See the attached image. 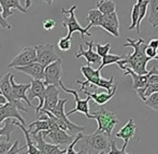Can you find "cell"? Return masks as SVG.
Here are the masks:
<instances>
[{"label": "cell", "mask_w": 158, "mask_h": 154, "mask_svg": "<svg viewBox=\"0 0 158 154\" xmlns=\"http://www.w3.org/2000/svg\"><path fill=\"white\" fill-rule=\"evenodd\" d=\"M42 2H45L46 4H48V6H52V4H53V1L54 0H41Z\"/></svg>", "instance_id": "42"}, {"label": "cell", "mask_w": 158, "mask_h": 154, "mask_svg": "<svg viewBox=\"0 0 158 154\" xmlns=\"http://www.w3.org/2000/svg\"><path fill=\"white\" fill-rule=\"evenodd\" d=\"M124 57L122 55H115V54H106V56L102 57V61H101V64L99 66V70H101L102 68H104L106 66H110L112 64H116L118 61L123 59Z\"/></svg>", "instance_id": "28"}, {"label": "cell", "mask_w": 158, "mask_h": 154, "mask_svg": "<svg viewBox=\"0 0 158 154\" xmlns=\"http://www.w3.org/2000/svg\"><path fill=\"white\" fill-rule=\"evenodd\" d=\"M31 86L29 88V93H28V98L31 101L35 98L39 99V106L35 108V112L37 114L40 112L44 105V95H45V88L46 84L44 83L43 80H37V79H31Z\"/></svg>", "instance_id": "12"}, {"label": "cell", "mask_w": 158, "mask_h": 154, "mask_svg": "<svg viewBox=\"0 0 158 154\" xmlns=\"http://www.w3.org/2000/svg\"><path fill=\"white\" fill-rule=\"evenodd\" d=\"M58 49L63 52H67L71 49L72 46V37H69V36H66V37H63L58 40Z\"/></svg>", "instance_id": "31"}, {"label": "cell", "mask_w": 158, "mask_h": 154, "mask_svg": "<svg viewBox=\"0 0 158 154\" xmlns=\"http://www.w3.org/2000/svg\"><path fill=\"white\" fill-rule=\"evenodd\" d=\"M13 144L11 143L10 141L8 140H3V141H0V154H6V153H9L10 151L11 147Z\"/></svg>", "instance_id": "36"}, {"label": "cell", "mask_w": 158, "mask_h": 154, "mask_svg": "<svg viewBox=\"0 0 158 154\" xmlns=\"http://www.w3.org/2000/svg\"><path fill=\"white\" fill-rule=\"evenodd\" d=\"M154 73H158V68L154 66L148 73L145 75H139L135 72L131 68L127 67L125 69L124 75H130L132 79V88L133 90H139V88H146V86L150 84V77Z\"/></svg>", "instance_id": "10"}, {"label": "cell", "mask_w": 158, "mask_h": 154, "mask_svg": "<svg viewBox=\"0 0 158 154\" xmlns=\"http://www.w3.org/2000/svg\"><path fill=\"white\" fill-rule=\"evenodd\" d=\"M56 26V22L52 19H44L43 23H42V27H43L44 30L46 31H51L53 30Z\"/></svg>", "instance_id": "35"}, {"label": "cell", "mask_w": 158, "mask_h": 154, "mask_svg": "<svg viewBox=\"0 0 158 154\" xmlns=\"http://www.w3.org/2000/svg\"><path fill=\"white\" fill-rule=\"evenodd\" d=\"M15 78L13 75H11V84H12V91H13V95L16 99L19 100H24L25 104L27 106H32L31 101L28 98V94L27 92L29 91L30 86H31V83L28 84H17L15 82Z\"/></svg>", "instance_id": "19"}, {"label": "cell", "mask_w": 158, "mask_h": 154, "mask_svg": "<svg viewBox=\"0 0 158 154\" xmlns=\"http://www.w3.org/2000/svg\"><path fill=\"white\" fill-rule=\"evenodd\" d=\"M111 137L103 131L96 130L92 135L83 134L82 140L88 146L90 154H110Z\"/></svg>", "instance_id": "2"}, {"label": "cell", "mask_w": 158, "mask_h": 154, "mask_svg": "<svg viewBox=\"0 0 158 154\" xmlns=\"http://www.w3.org/2000/svg\"><path fill=\"white\" fill-rule=\"evenodd\" d=\"M90 119H94L97 121V130L103 131L110 137L112 136L113 129L119 123L116 114L112 111L106 110V108H103V106L98 111H94V112L90 113Z\"/></svg>", "instance_id": "3"}, {"label": "cell", "mask_w": 158, "mask_h": 154, "mask_svg": "<svg viewBox=\"0 0 158 154\" xmlns=\"http://www.w3.org/2000/svg\"><path fill=\"white\" fill-rule=\"evenodd\" d=\"M30 6H31V0H26V10H27V9H29L30 8Z\"/></svg>", "instance_id": "43"}, {"label": "cell", "mask_w": 158, "mask_h": 154, "mask_svg": "<svg viewBox=\"0 0 158 154\" xmlns=\"http://www.w3.org/2000/svg\"><path fill=\"white\" fill-rule=\"evenodd\" d=\"M95 48H96V52H97L101 57H103V56H106V54H109V52H110L111 43H106V44L96 43Z\"/></svg>", "instance_id": "32"}, {"label": "cell", "mask_w": 158, "mask_h": 154, "mask_svg": "<svg viewBox=\"0 0 158 154\" xmlns=\"http://www.w3.org/2000/svg\"><path fill=\"white\" fill-rule=\"evenodd\" d=\"M16 127H19V126H17V124H16V121L12 120V118H8V119H6V120H4L3 127H0V137H2V136H3V137L6 138V140L10 141L11 134L15 130V128H16Z\"/></svg>", "instance_id": "24"}, {"label": "cell", "mask_w": 158, "mask_h": 154, "mask_svg": "<svg viewBox=\"0 0 158 154\" xmlns=\"http://www.w3.org/2000/svg\"><path fill=\"white\" fill-rule=\"evenodd\" d=\"M19 109L15 106L14 104L8 101L6 104H4L3 106L0 107V125L2 122L8 118H14L15 120H19L22 124L26 125V122L24 120V118L22 117V114L19 113Z\"/></svg>", "instance_id": "18"}, {"label": "cell", "mask_w": 158, "mask_h": 154, "mask_svg": "<svg viewBox=\"0 0 158 154\" xmlns=\"http://www.w3.org/2000/svg\"><path fill=\"white\" fill-rule=\"evenodd\" d=\"M135 129H137V126H135V123L133 121V119H129L128 122L123 128H121V130H118L116 134H115V137L119 138V139L124 140V144L122 147V151H123L124 154L127 153L126 148L128 146L129 141L133 138L135 134Z\"/></svg>", "instance_id": "14"}, {"label": "cell", "mask_w": 158, "mask_h": 154, "mask_svg": "<svg viewBox=\"0 0 158 154\" xmlns=\"http://www.w3.org/2000/svg\"><path fill=\"white\" fill-rule=\"evenodd\" d=\"M145 53L151 59L153 58H156V56H158V49H155V48H152V46L148 45L145 50Z\"/></svg>", "instance_id": "39"}, {"label": "cell", "mask_w": 158, "mask_h": 154, "mask_svg": "<svg viewBox=\"0 0 158 154\" xmlns=\"http://www.w3.org/2000/svg\"><path fill=\"white\" fill-rule=\"evenodd\" d=\"M156 92H158V82H156V83H150L146 86L145 93H144V98L146 99L148 96H151L153 93H156Z\"/></svg>", "instance_id": "34"}, {"label": "cell", "mask_w": 158, "mask_h": 154, "mask_svg": "<svg viewBox=\"0 0 158 154\" xmlns=\"http://www.w3.org/2000/svg\"><path fill=\"white\" fill-rule=\"evenodd\" d=\"M33 62H37V48L35 46H27V48H24L19 51V54L8 65V68L26 66V65H29Z\"/></svg>", "instance_id": "6"}, {"label": "cell", "mask_w": 158, "mask_h": 154, "mask_svg": "<svg viewBox=\"0 0 158 154\" xmlns=\"http://www.w3.org/2000/svg\"><path fill=\"white\" fill-rule=\"evenodd\" d=\"M77 4H73V6L69 9H64V8L61 9V13L66 15V16H64V19L63 21V26L68 29V35L67 36L72 37L73 32L79 31V32L81 33V38L84 40L85 36L90 37L92 33L88 31V29L86 27L85 28L82 27V26L80 25L79 22H77V16H75V10H77Z\"/></svg>", "instance_id": "4"}, {"label": "cell", "mask_w": 158, "mask_h": 154, "mask_svg": "<svg viewBox=\"0 0 158 154\" xmlns=\"http://www.w3.org/2000/svg\"><path fill=\"white\" fill-rule=\"evenodd\" d=\"M139 13H140V2L137 1V3H135L131 8V13H130V19H131V24L128 26L129 30L135 29L138 24V19H139Z\"/></svg>", "instance_id": "27"}, {"label": "cell", "mask_w": 158, "mask_h": 154, "mask_svg": "<svg viewBox=\"0 0 158 154\" xmlns=\"http://www.w3.org/2000/svg\"><path fill=\"white\" fill-rule=\"evenodd\" d=\"M116 91H117V84L115 83V85H114V88H113L112 92L98 93L97 91H95V92L90 93V92H88L87 90H83L82 92L85 94V95L90 96V97H92V99H94V101L98 105V106L102 107L103 105H106V102H108L109 100L111 99V98L114 97L115 94H116Z\"/></svg>", "instance_id": "20"}, {"label": "cell", "mask_w": 158, "mask_h": 154, "mask_svg": "<svg viewBox=\"0 0 158 154\" xmlns=\"http://www.w3.org/2000/svg\"><path fill=\"white\" fill-rule=\"evenodd\" d=\"M85 43H86V45L88 46V49L87 50H84L83 45H80L79 51L75 53V57H77V58L85 57L88 65H95V64H98V62H101L102 57L100 56L97 52H94V50H93V48L95 46L94 40H90L89 42H85Z\"/></svg>", "instance_id": "13"}, {"label": "cell", "mask_w": 158, "mask_h": 154, "mask_svg": "<svg viewBox=\"0 0 158 154\" xmlns=\"http://www.w3.org/2000/svg\"><path fill=\"white\" fill-rule=\"evenodd\" d=\"M2 13H3V10H2L1 3H0V26H1L3 29L10 30L11 28H12V26H11V24H9L8 22H6V19H4Z\"/></svg>", "instance_id": "37"}, {"label": "cell", "mask_w": 158, "mask_h": 154, "mask_svg": "<svg viewBox=\"0 0 158 154\" xmlns=\"http://www.w3.org/2000/svg\"><path fill=\"white\" fill-rule=\"evenodd\" d=\"M82 137H83V133H79V134H77V137L74 138V140H73V141L71 142V143L66 148V153L67 154H77V151L74 150V147L77 146V142H79V140L81 139Z\"/></svg>", "instance_id": "33"}, {"label": "cell", "mask_w": 158, "mask_h": 154, "mask_svg": "<svg viewBox=\"0 0 158 154\" xmlns=\"http://www.w3.org/2000/svg\"><path fill=\"white\" fill-rule=\"evenodd\" d=\"M148 45L152 46V48L158 49V39H157V38H154V39L150 40V42H148Z\"/></svg>", "instance_id": "40"}, {"label": "cell", "mask_w": 158, "mask_h": 154, "mask_svg": "<svg viewBox=\"0 0 158 154\" xmlns=\"http://www.w3.org/2000/svg\"><path fill=\"white\" fill-rule=\"evenodd\" d=\"M59 99H60L59 98V90L57 85H55V84L46 85L45 95H44V105L42 109L53 111V109L58 104Z\"/></svg>", "instance_id": "15"}, {"label": "cell", "mask_w": 158, "mask_h": 154, "mask_svg": "<svg viewBox=\"0 0 158 154\" xmlns=\"http://www.w3.org/2000/svg\"><path fill=\"white\" fill-rule=\"evenodd\" d=\"M155 59H157V61H158V56H156V58H155Z\"/></svg>", "instance_id": "44"}, {"label": "cell", "mask_w": 158, "mask_h": 154, "mask_svg": "<svg viewBox=\"0 0 158 154\" xmlns=\"http://www.w3.org/2000/svg\"><path fill=\"white\" fill-rule=\"evenodd\" d=\"M104 19V14L98 9H92V10L88 11V14L86 16V19L89 22V24L87 25V29L89 30L93 26H101L102 21Z\"/></svg>", "instance_id": "23"}, {"label": "cell", "mask_w": 158, "mask_h": 154, "mask_svg": "<svg viewBox=\"0 0 158 154\" xmlns=\"http://www.w3.org/2000/svg\"><path fill=\"white\" fill-rule=\"evenodd\" d=\"M0 3H1L2 10H3V17L4 19H9L10 16H12L14 14V12L12 11V9L21 11L22 13H27L26 8H23L21 6V1L19 0H0Z\"/></svg>", "instance_id": "21"}, {"label": "cell", "mask_w": 158, "mask_h": 154, "mask_svg": "<svg viewBox=\"0 0 158 154\" xmlns=\"http://www.w3.org/2000/svg\"><path fill=\"white\" fill-rule=\"evenodd\" d=\"M97 9L100 10L104 15L115 12L116 10V3L114 0H99L97 2Z\"/></svg>", "instance_id": "26"}, {"label": "cell", "mask_w": 158, "mask_h": 154, "mask_svg": "<svg viewBox=\"0 0 158 154\" xmlns=\"http://www.w3.org/2000/svg\"><path fill=\"white\" fill-rule=\"evenodd\" d=\"M35 48H37V61L41 62L43 66H48L60 59V57L55 52L54 44H40V45H35Z\"/></svg>", "instance_id": "9"}, {"label": "cell", "mask_w": 158, "mask_h": 154, "mask_svg": "<svg viewBox=\"0 0 158 154\" xmlns=\"http://www.w3.org/2000/svg\"><path fill=\"white\" fill-rule=\"evenodd\" d=\"M123 46L125 48H130L133 49L132 54H128L127 56L124 57L123 59L118 61L116 62L117 66L119 67L122 71H125L127 67L132 69L135 72L139 73V75H145L150 70L146 69V65L148 62H150L151 58L146 55L145 50L148 46V43H146L144 41V39L139 38L137 40L130 39L127 38V42L125 44H123Z\"/></svg>", "instance_id": "1"}, {"label": "cell", "mask_w": 158, "mask_h": 154, "mask_svg": "<svg viewBox=\"0 0 158 154\" xmlns=\"http://www.w3.org/2000/svg\"><path fill=\"white\" fill-rule=\"evenodd\" d=\"M144 106L146 108H150L152 110L158 112V92L153 93L151 96H148L145 100H144Z\"/></svg>", "instance_id": "30"}, {"label": "cell", "mask_w": 158, "mask_h": 154, "mask_svg": "<svg viewBox=\"0 0 158 154\" xmlns=\"http://www.w3.org/2000/svg\"><path fill=\"white\" fill-rule=\"evenodd\" d=\"M110 154H124L122 149H117L116 147V140L113 137H111V151Z\"/></svg>", "instance_id": "38"}, {"label": "cell", "mask_w": 158, "mask_h": 154, "mask_svg": "<svg viewBox=\"0 0 158 154\" xmlns=\"http://www.w3.org/2000/svg\"><path fill=\"white\" fill-rule=\"evenodd\" d=\"M100 27L104 29L106 32L111 33L113 37H119V21L117 16L116 11L110 14L104 15V19L102 21V24Z\"/></svg>", "instance_id": "17"}, {"label": "cell", "mask_w": 158, "mask_h": 154, "mask_svg": "<svg viewBox=\"0 0 158 154\" xmlns=\"http://www.w3.org/2000/svg\"><path fill=\"white\" fill-rule=\"evenodd\" d=\"M17 126L23 130L24 136H25V139H26V146H27V152L26 154H41L40 150L37 148L35 143L32 141V136L30 134V131L28 130V128H26V125L22 124L21 122H16Z\"/></svg>", "instance_id": "22"}, {"label": "cell", "mask_w": 158, "mask_h": 154, "mask_svg": "<svg viewBox=\"0 0 158 154\" xmlns=\"http://www.w3.org/2000/svg\"><path fill=\"white\" fill-rule=\"evenodd\" d=\"M150 12H148V24L152 25V27H158V0H150Z\"/></svg>", "instance_id": "25"}, {"label": "cell", "mask_w": 158, "mask_h": 154, "mask_svg": "<svg viewBox=\"0 0 158 154\" xmlns=\"http://www.w3.org/2000/svg\"><path fill=\"white\" fill-rule=\"evenodd\" d=\"M137 1H141V0H137Z\"/></svg>", "instance_id": "45"}, {"label": "cell", "mask_w": 158, "mask_h": 154, "mask_svg": "<svg viewBox=\"0 0 158 154\" xmlns=\"http://www.w3.org/2000/svg\"><path fill=\"white\" fill-rule=\"evenodd\" d=\"M0 93H1V90H0Z\"/></svg>", "instance_id": "46"}, {"label": "cell", "mask_w": 158, "mask_h": 154, "mask_svg": "<svg viewBox=\"0 0 158 154\" xmlns=\"http://www.w3.org/2000/svg\"><path fill=\"white\" fill-rule=\"evenodd\" d=\"M15 70L19 71V72H24L26 75H30L32 79L37 80H43L44 81V69L45 66L41 64L39 62H33L29 65H26V66H19L15 67Z\"/></svg>", "instance_id": "16"}, {"label": "cell", "mask_w": 158, "mask_h": 154, "mask_svg": "<svg viewBox=\"0 0 158 154\" xmlns=\"http://www.w3.org/2000/svg\"><path fill=\"white\" fill-rule=\"evenodd\" d=\"M32 139L35 140V143L37 148L40 150L41 154H64L66 153V149H61V146L55 143H51L48 142L44 139L42 131L35 134V135H31Z\"/></svg>", "instance_id": "11"}, {"label": "cell", "mask_w": 158, "mask_h": 154, "mask_svg": "<svg viewBox=\"0 0 158 154\" xmlns=\"http://www.w3.org/2000/svg\"><path fill=\"white\" fill-rule=\"evenodd\" d=\"M59 86H60L61 90H63L64 92H66L68 94H71V95H73V97H74L75 107H74V109H72V110H70L69 112H67V115H68V117H70L71 114H73V113H75V112H82L83 114H85V117L87 118V119H90L89 100L92 99V97H90V96H87L85 99H81V98L79 97L77 91L67 88L66 86L64 85V83L61 81L59 82Z\"/></svg>", "instance_id": "5"}, {"label": "cell", "mask_w": 158, "mask_h": 154, "mask_svg": "<svg viewBox=\"0 0 158 154\" xmlns=\"http://www.w3.org/2000/svg\"><path fill=\"white\" fill-rule=\"evenodd\" d=\"M139 2H140V13H139V19H138L137 27H135V30H137L138 33H140V25H141L143 19L145 17L146 12H148V3H150V0H141Z\"/></svg>", "instance_id": "29"}, {"label": "cell", "mask_w": 158, "mask_h": 154, "mask_svg": "<svg viewBox=\"0 0 158 154\" xmlns=\"http://www.w3.org/2000/svg\"><path fill=\"white\" fill-rule=\"evenodd\" d=\"M6 102H8V99L6 98V96H4L2 93H0V107L3 106V105L6 104Z\"/></svg>", "instance_id": "41"}, {"label": "cell", "mask_w": 158, "mask_h": 154, "mask_svg": "<svg viewBox=\"0 0 158 154\" xmlns=\"http://www.w3.org/2000/svg\"><path fill=\"white\" fill-rule=\"evenodd\" d=\"M11 75H12V73L8 72V73H6L1 79H0V90H1V93L6 96V98L8 99V101L14 104L21 111L28 112L27 108L23 105L22 100L16 99V98L14 97V95H13L12 84H11Z\"/></svg>", "instance_id": "8"}, {"label": "cell", "mask_w": 158, "mask_h": 154, "mask_svg": "<svg viewBox=\"0 0 158 154\" xmlns=\"http://www.w3.org/2000/svg\"><path fill=\"white\" fill-rule=\"evenodd\" d=\"M61 64H63V59L60 58L45 66V69H44V83L46 85H50V84L59 85V82L61 81V77H63Z\"/></svg>", "instance_id": "7"}]
</instances>
